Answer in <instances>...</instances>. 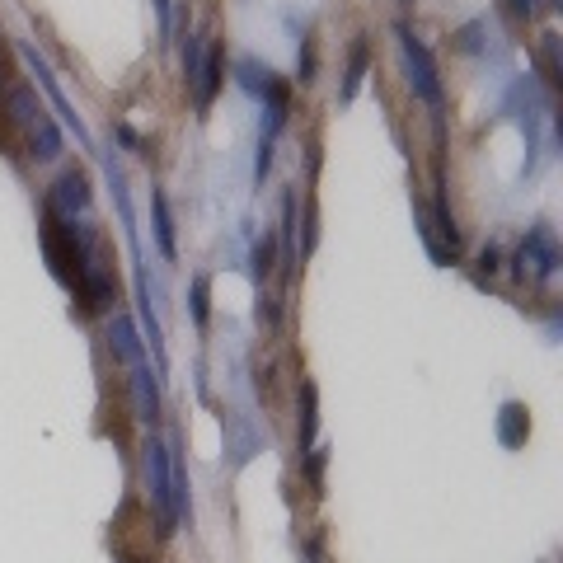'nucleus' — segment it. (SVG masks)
<instances>
[{
    "instance_id": "obj_1",
    "label": "nucleus",
    "mask_w": 563,
    "mask_h": 563,
    "mask_svg": "<svg viewBox=\"0 0 563 563\" xmlns=\"http://www.w3.org/2000/svg\"><path fill=\"white\" fill-rule=\"evenodd\" d=\"M395 38H399V52H404V71H409V90L418 94L423 104L442 108V76H437V61H432L427 43L409 29V24H399Z\"/></svg>"
},
{
    "instance_id": "obj_2",
    "label": "nucleus",
    "mask_w": 563,
    "mask_h": 563,
    "mask_svg": "<svg viewBox=\"0 0 563 563\" xmlns=\"http://www.w3.org/2000/svg\"><path fill=\"white\" fill-rule=\"evenodd\" d=\"M43 254H47V263H52V273L76 291L80 273H85V259H80L76 226H66V216L47 212V221H43Z\"/></svg>"
},
{
    "instance_id": "obj_3",
    "label": "nucleus",
    "mask_w": 563,
    "mask_h": 563,
    "mask_svg": "<svg viewBox=\"0 0 563 563\" xmlns=\"http://www.w3.org/2000/svg\"><path fill=\"white\" fill-rule=\"evenodd\" d=\"M141 470H146V488H151V503L165 521V531L179 521V507H174V474H169V446L165 442H146V456H141Z\"/></svg>"
},
{
    "instance_id": "obj_4",
    "label": "nucleus",
    "mask_w": 563,
    "mask_h": 563,
    "mask_svg": "<svg viewBox=\"0 0 563 563\" xmlns=\"http://www.w3.org/2000/svg\"><path fill=\"white\" fill-rule=\"evenodd\" d=\"M554 268H559V244H554V235H549L545 226H535L526 240H521V249H517V273L526 277H554Z\"/></svg>"
},
{
    "instance_id": "obj_5",
    "label": "nucleus",
    "mask_w": 563,
    "mask_h": 563,
    "mask_svg": "<svg viewBox=\"0 0 563 563\" xmlns=\"http://www.w3.org/2000/svg\"><path fill=\"white\" fill-rule=\"evenodd\" d=\"M221 47L207 43L202 47V61H198V71H193V80H188V90H193V99H198V108H207L216 99V90H221Z\"/></svg>"
},
{
    "instance_id": "obj_6",
    "label": "nucleus",
    "mask_w": 563,
    "mask_h": 563,
    "mask_svg": "<svg viewBox=\"0 0 563 563\" xmlns=\"http://www.w3.org/2000/svg\"><path fill=\"white\" fill-rule=\"evenodd\" d=\"M85 207H90V179L71 169V174L57 183V193H52V212H57V216H76V212H85Z\"/></svg>"
},
{
    "instance_id": "obj_7",
    "label": "nucleus",
    "mask_w": 563,
    "mask_h": 563,
    "mask_svg": "<svg viewBox=\"0 0 563 563\" xmlns=\"http://www.w3.org/2000/svg\"><path fill=\"white\" fill-rule=\"evenodd\" d=\"M132 404H137L141 423H155V418H160V395H155L151 366H132Z\"/></svg>"
},
{
    "instance_id": "obj_8",
    "label": "nucleus",
    "mask_w": 563,
    "mask_h": 563,
    "mask_svg": "<svg viewBox=\"0 0 563 563\" xmlns=\"http://www.w3.org/2000/svg\"><path fill=\"white\" fill-rule=\"evenodd\" d=\"M498 437H503V446H521L526 437H531V418H526L521 404H507L503 409V418H498Z\"/></svg>"
},
{
    "instance_id": "obj_9",
    "label": "nucleus",
    "mask_w": 563,
    "mask_h": 563,
    "mask_svg": "<svg viewBox=\"0 0 563 563\" xmlns=\"http://www.w3.org/2000/svg\"><path fill=\"white\" fill-rule=\"evenodd\" d=\"M315 399H320V390H315V381H305L301 385V446H315V427H320Z\"/></svg>"
},
{
    "instance_id": "obj_10",
    "label": "nucleus",
    "mask_w": 563,
    "mask_h": 563,
    "mask_svg": "<svg viewBox=\"0 0 563 563\" xmlns=\"http://www.w3.org/2000/svg\"><path fill=\"white\" fill-rule=\"evenodd\" d=\"M113 352H118L122 362H132V366H141V343H137V329H132V324L127 320H118L113 324Z\"/></svg>"
},
{
    "instance_id": "obj_11",
    "label": "nucleus",
    "mask_w": 563,
    "mask_h": 563,
    "mask_svg": "<svg viewBox=\"0 0 563 563\" xmlns=\"http://www.w3.org/2000/svg\"><path fill=\"white\" fill-rule=\"evenodd\" d=\"M155 240H160V254L174 259V216H169L165 193H155Z\"/></svg>"
},
{
    "instance_id": "obj_12",
    "label": "nucleus",
    "mask_w": 563,
    "mask_h": 563,
    "mask_svg": "<svg viewBox=\"0 0 563 563\" xmlns=\"http://www.w3.org/2000/svg\"><path fill=\"white\" fill-rule=\"evenodd\" d=\"M366 57H371V47H366V38H357V43H352V57H348V76H343V99H352V94H357V85H362Z\"/></svg>"
},
{
    "instance_id": "obj_13",
    "label": "nucleus",
    "mask_w": 563,
    "mask_h": 563,
    "mask_svg": "<svg viewBox=\"0 0 563 563\" xmlns=\"http://www.w3.org/2000/svg\"><path fill=\"white\" fill-rule=\"evenodd\" d=\"M33 155H38V160H52V155H61V132L47 118L33 122Z\"/></svg>"
},
{
    "instance_id": "obj_14",
    "label": "nucleus",
    "mask_w": 563,
    "mask_h": 563,
    "mask_svg": "<svg viewBox=\"0 0 563 563\" xmlns=\"http://www.w3.org/2000/svg\"><path fill=\"white\" fill-rule=\"evenodd\" d=\"M10 108H15V122H38L43 118V108L33 99L29 90H10Z\"/></svg>"
},
{
    "instance_id": "obj_15",
    "label": "nucleus",
    "mask_w": 563,
    "mask_h": 563,
    "mask_svg": "<svg viewBox=\"0 0 563 563\" xmlns=\"http://www.w3.org/2000/svg\"><path fill=\"white\" fill-rule=\"evenodd\" d=\"M188 301H193V320H198V329H202V324H207V277H193V296H188Z\"/></svg>"
},
{
    "instance_id": "obj_16",
    "label": "nucleus",
    "mask_w": 563,
    "mask_h": 563,
    "mask_svg": "<svg viewBox=\"0 0 563 563\" xmlns=\"http://www.w3.org/2000/svg\"><path fill=\"white\" fill-rule=\"evenodd\" d=\"M273 273V240H259L254 244V277H268Z\"/></svg>"
},
{
    "instance_id": "obj_17",
    "label": "nucleus",
    "mask_w": 563,
    "mask_h": 563,
    "mask_svg": "<svg viewBox=\"0 0 563 563\" xmlns=\"http://www.w3.org/2000/svg\"><path fill=\"white\" fill-rule=\"evenodd\" d=\"M305 474H310V488L320 493V488H324V451H310V460H305Z\"/></svg>"
},
{
    "instance_id": "obj_18",
    "label": "nucleus",
    "mask_w": 563,
    "mask_h": 563,
    "mask_svg": "<svg viewBox=\"0 0 563 563\" xmlns=\"http://www.w3.org/2000/svg\"><path fill=\"white\" fill-rule=\"evenodd\" d=\"M507 5H512L517 15H531V10H535V0H507Z\"/></svg>"
}]
</instances>
